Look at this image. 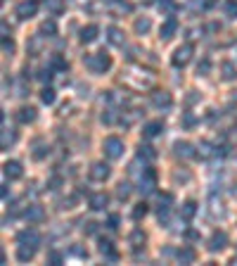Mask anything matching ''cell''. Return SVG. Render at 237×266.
<instances>
[{"label": "cell", "mask_w": 237, "mask_h": 266, "mask_svg": "<svg viewBox=\"0 0 237 266\" xmlns=\"http://www.w3.org/2000/svg\"><path fill=\"white\" fill-rule=\"evenodd\" d=\"M53 69H55L53 65H50V66H43V69L38 71V79L40 81H50V79H53Z\"/></svg>", "instance_id": "cell-38"}, {"label": "cell", "mask_w": 237, "mask_h": 266, "mask_svg": "<svg viewBox=\"0 0 237 266\" xmlns=\"http://www.w3.org/2000/svg\"><path fill=\"white\" fill-rule=\"evenodd\" d=\"M40 247V233L36 228H27L17 235V259L19 262H29L33 259Z\"/></svg>", "instance_id": "cell-2"}, {"label": "cell", "mask_w": 237, "mask_h": 266, "mask_svg": "<svg viewBox=\"0 0 237 266\" xmlns=\"http://www.w3.org/2000/svg\"><path fill=\"white\" fill-rule=\"evenodd\" d=\"M97 250H100V254L105 257L107 262H118V250L114 247V242H112V240L102 238V240H100V245H97Z\"/></svg>", "instance_id": "cell-12"}, {"label": "cell", "mask_w": 237, "mask_h": 266, "mask_svg": "<svg viewBox=\"0 0 237 266\" xmlns=\"http://www.w3.org/2000/svg\"><path fill=\"white\" fill-rule=\"evenodd\" d=\"M152 27V22L147 19V17H140V19H135V33H140V36H145L147 31Z\"/></svg>", "instance_id": "cell-31"}, {"label": "cell", "mask_w": 237, "mask_h": 266, "mask_svg": "<svg viewBox=\"0 0 237 266\" xmlns=\"http://www.w3.org/2000/svg\"><path fill=\"white\" fill-rule=\"evenodd\" d=\"M107 204H109V195H107V193H95V195H90V200H88V207H90L92 212H102Z\"/></svg>", "instance_id": "cell-17"}, {"label": "cell", "mask_w": 237, "mask_h": 266, "mask_svg": "<svg viewBox=\"0 0 237 266\" xmlns=\"http://www.w3.org/2000/svg\"><path fill=\"white\" fill-rule=\"evenodd\" d=\"M36 12H38V0H22L14 7V14L19 19H31V17H36Z\"/></svg>", "instance_id": "cell-10"}, {"label": "cell", "mask_w": 237, "mask_h": 266, "mask_svg": "<svg viewBox=\"0 0 237 266\" xmlns=\"http://www.w3.org/2000/svg\"><path fill=\"white\" fill-rule=\"evenodd\" d=\"M138 160L154 162V160H157V150H154L152 145H140V147H138Z\"/></svg>", "instance_id": "cell-25"}, {"label": "cell", "mask_w": 237, "mask_h": 266, "mask_svg": "<svg viewBox=\"0 0 237 266\" xmlns=\"http://www.w3.org/2000/svg\"><path fill=\"white\" fill-rule=\"evenodd\" d=\"M164 133V121L157 119V121H147L145 126H143V135L145 138H157Z\"/></svg>", "instance_id": "cell-19"}, {"label": "cell", "mask_w": 237, "mask_h": 266, "mask_svg": "<svg viewBox=\"0 0 237 266\" xmlns=\"http://www.w3.org/2000/svg\"><path fill=\"white\" fill-rule=\"evenodd\" d=\"M228 245V233L225 231H213V235L209 238V250L211 252H221Z\"/></svg>", "instance_id": "cell-15"}, {"label": "cell", "mask_w": 237, "mask_h": 266, "mask_svg": "<svg viewBox=\"0 0 237 266\" xmlns=\"http://www.w3.org/2000/svg\"><path fill=\"white\" fill-rule=\"evenodd\" d=\"M40 33H45L48 38H55V36H57V24H55L53 19L43 22V24H40Z\"/></svg>", "instance_id": "cell-30"}, {"label": "cell", "mask_w": 237, "mask_h": 266, "mask_svg": "<svg viewBox=\"0 0 237 266\" xmlns=\"http://www.w3.org/2000/svg\"><path fill=\"white\" fill-rule=\"evenodd\" d=\"M38 50H40V38H33L31 45H29V55H38Z\"/></svg>", "instance_id": "cell-42"}, {"label": "cell", "mask_w": 237, "mask_h": 266, "mask_svg": "<svg viewBox=\"0 0 237 266\" xmlns=\"http://www.w3.org/2000/svg\"><path fill=\"white\" fill-rule=\"evenodd\" d=\"M14 143H17V131H12V129H2V138H0L2 150H10V145H14Z\"/></svg>", "instance_id": "cell-26"}, {"label": "cell", "mask_w": 237, "mask_h": 266, "mask_svg": "<svg viewBox=\"0 0 237 266\" xmlns=\"http://www.w3.org/2000/svg\"><path fill=\"white\" fill-rule=\"evenodd\" d=\"M48 152H50V150H48V145L38 143V145H36V150H33V157H36V160H43V157H45Z\"/></svg>", "instance_id": "cell-39"}, {"label": "cell", "mask_w": 237, "mask_h": 266, "mask_svg": "<svg viewBox=\"0 0 237 266\" xmlns=\"http://www.w3.org/2000/svg\"><path fill=\"white\" fill-rule=\"evenodd\" d=\"M109 173H112L109 164H105V162H92L90 169H88V178L95 181V183H105L107 178H109Z\"/></svg>", "instance_id": "cell-7"}, {"label": "cell", "mask_w": 237, "mask_h": 266, "mask_svg": "<svg viewBox=\"0 0 237 266\" xmlns=\"http://www.w3.org/2000/svg\"><path fill=\"white\" fill-rule=\"evenodd\" d=\"M157 181H159L157 171H154L152 166H147V169H143L140 178H138V190H140L143 195H149V193H154V188H157Z\"/></svg>", "instance_id": "cell-6"}, {"label": "cell", "mask_w": 237, "mask_h": 266, "mask_svg": "<svg viewBox=\"0 0 237 266\" xmlns=\"http://www.w3.org/2000/svg\"><path fill=\"white\" fill-rule=\"evenodd\" d=\"M221 74H223L225 81H233L237 76V66L233 65V62H223V65H221Z\"/></svg>", "instance_id": "cell-29"}, {"label": "cell", "mask_w": 237, "mask_h": 266, "mask_svg": "<svg viewBox=\"0 0 237 266\" xmlns=\"http://www.w3.org/2000/svg\"><path fill=\"white\" fill-rule=\"evenodd\" d=\"M83 231H86V233H95V224H90V221H88V224L83 226Z\"/></svg>", "instance_id": "cell-44"}, {"label": "cell", "mask_w": 237, "mask_h": 266, "mask_svg": "<svg viewBox=\"0 0 237 266\" xmlns=\"http://www.w3.org/2000/svg\"><path fill=\"white\" fill-rule=\"evenodd\" d=\"M145 214H147V204H145V202H138V204L133 207V219H135V221H140Z\"/></svg>", "instance_id": "cell-35"}, {"label": "cell", "mask_w": 237, "mask_h": 266, "mask_svg": "<svg viewBox=\"0 0 237 266\" xmlns=\"http://www.w3.org/2000/svg\"><path fill=\"white\" fill-rule=\"evenodd\" d=\"M183 124H185V126H192V124H195V117H192V114L187 112V114L183 117Z\"/></svg>", "instance_id": "cell-43"}, {"label": "cell", "mask_w": 237, "mask_h": 266, "mask_svg": "<svg viewBox=\"0 0 237 266\" xmlns=\"http://www.w3.org/2000/svg\"><path fill=\"white\" fill-rule=\"evenodd\" d=\"M173 207V195L171 193H161L157 202V214H159V221L161 224H169V212Z\"/></svg>", "instance_id": "cell-8"}, {"label": "cell", "mask_w": 237, "mask_h": 266, "mask_svg": "<svg viewBox=\"0 0 237 266\" xmlns=\"http://www.w3.org/2000/svg\"><path fill=\"white\" fill-rule=\"evenodd\" d=\"M117 195H118V200H123V202H126V200L131 198V186H128V183H118Z\"/></svg>", "instance_id": "cell-37"}, {"label": "cell", "mask_w": 237, "mask_h": 266, "mask_svg": "<svg viewBox=\"0 0 237 266\" xmlns=\"http://www.w3.org/2000/svg\"><path fill=\"white\" fill-rule=\"evenodd\" d=\"M36 107H19L17 109V121L19 124H33L36 121Z\"/></svg>", "instance_id": "cell-20"}, {"label": "cell", "mask_w": 237, "mask_h": 266, "mask_svg": "<svg viewBox=\"0 0 237 266\" xmlns=\"http://www.w3.org/2000/svg\"><path fill=\"white\" fill-rule=\"evenodd\" d=\"M2 173H5V178H7L10 183H14V181H19V178L24 176V169H22V162H17V160L5 162V166H2Z\"/></svg>", "instance_id": "cell-11"}, {"label": "cell", "mask_w": 237, "mask_h": 266, "mask_svg": "<svg viewBox=\"0 0 237 266\" xmlns=\"http://www.w3.org/2000/svg\"><path fill=\"white\" fill-rule=\"evenodd\" d=\"M192 55H195V45L192 43H183V45H178L171 55V65L176 69H183V66L190 65V60H192Z\"/></svg>", "instance_id": "cell-4"}, {"label": "cell", "mask_w": 237, "mask_h": 266, "mask_svg": "<svg viewBox=\"0 0 237 266\" xmlns=\"http://www.w3.org/2000/svg\"><path fill=\"white\" fill-rule=\"evenodd\" d=\"M173 150H176V157H183V160H190V157H197L195 147L190 145L187 140H178V143L173 145Z\"/></svg>", "instance_id": "cell-18"}, {"label": "cell", "mask_w": 237, "mask_h": 266, "mask_svg": "<svg viewBox=\"0 0 237 266\" xmlns=\"http://www.w3.org/2000/svg\"><path fill=\"white\" fill-rule=\"evenodd\" d=\"M235 133H237V121H235Z\"/></svg>", "instance_id": "cell-45"}, {"label": "cell", "mask_w": 237, "mask_h": 266, "mask_svg": "<svg viewBox=\"0 0 237 266\" xmlns=\"http://www.w3.org/2000/svg\"><path fill=\"white\" fill-rule=\"evenodd\" d=\"M50 65L55 66V69H59V71H66V69H69V62H66L64 57H62V55L57 53V55H53V60H50Z\"/></svg>", "instance_id": "cell-34"}, {"label": "cell", "mask_w": 237, "mask_h": 266, "mask_svg": "<svg viewBox=\"0 0 237 266\" xmlns=\"http://www.w3.org/2000/svg\"><path fill=\"white\" fill-rule=\"evenodd\" d=\"M107 40H109L112 45H117V48H123L126 36H123V31H121L118 27H109L107 29Z\"/></svg>", "instance_id": "cell-21"}, {"label": "cell", "mask_w": 237, "mask_h": 266, "mask_svg": "<svg viewBox=\"0 0 237 266\" xmlns=\"http://www.w3.org/2000/svg\"><path fill=\"white\" fill-rule=\"evenodd\" d=\"M128 242H131V250L135 254L140 252V250H145V242H147V235L140 231V228H135L131 233V238H128Z\"/></svg>", "instance_id": "cell-16"}, {"label": "cell", "mask_w": 237, "mask_h": 266, "mask_svg": "<svg viewBox=\"0 0 237 266\" xmlns=\"http://www.w3.org/2000/svg\"><path fill=\"white\" fill-rule=\"evenodd\" d=\"M149 102H152V107H157V109H161V112H166V109H171L173 107V95L169 93V91H154L152 98H149Z\"/></svg>", "instance_id": "cell-9"}, {"label": "cell", "mask_w": 237, "mask_h": 266, "mask_svg": "<svg viewBox=\"0 0 237 266\" xmlns=\"http://www.w3.org/2000/svg\"><path fill=\"white\" fill-rule=\"evenodd\" d=\"M223 12L228 19H237V0H225Z\"/></svg>", "instance_id": "cell-32"}, {"label": "cell", "mask_w": 237, "mask_h": 266, "mask_svg": "<svg viewBox=\"0 0 237 266\" xmlns=\"http://www.w3.org/2000/svg\"><path fill=\"white\" fill-rule=\"evenodd\" d=\"M107 228H109V231H118V214H109V219H107Z\"/></svg>", "instance_id": "cell-40"}, {"label": "cell", "mask_w": 237, "mask_h": 266, "mask_svg": "<svg viewBox=\"0 0 237 266\" xmlns=\"http://www.w3.org/2000/svg\"><path fill=\"white\" fill-rule=\"evenodd\" d=\"M209 71H211V60L204 57V60L197 65V74H199V76H209Z\"/></svg>", "instance_id": "cell-36"}, {"label": "cell", "mask_w": 237, "mask_h": 266, "mask_svg": "<svg viewBox=\"0 0 237 266\" xmlns=\"http://www.w3.org/2000/svg\"><path fill=\"white\" fill-rule=\"evenodd\" d=\"M176 259H178L180 264H192V262H195V250H192V247H180V250L176 252Z\"/></svg>", "instance_id": "cell-27"}, {"label": "cell", "mask_w": 237, "mask_h": 266, "mask_svg": "<svg viewBox=\"0 0 237 266\" xmlns=\"http://www.w3.org/2000/svg\"><path fill=\"white\" fill-rule=\"evenodd\" d=\"M176 31H178V19H176V17H169V19L161 22V27H159V38L169 40L176 36Z\"/></svg>", "instance_id": "cell-13"}, {"label": "cell", "mask_w": 237, "mask_h": 266, "mask_svg": "<svg viewBox=\"0 0 237 266\" xmlns=\"http://www.w3.org/2000/svg\"><path fill=\"white\" fill-rule=\"evenodd\" d=\"M83 65L88 66L92 74H105V71L112 69V55L107 53V50H100V53H92V55L86 53Z\"/></svg>", "instance_id": "cell-3"}, {"label": "cell", "mask_w": 237, "mask_h": 266, "mask_svg": "<svg viewBox=\"0 0 237 266\" xmlns=\"http://www.w3.org/2000/svg\"><path fill=\"white\" fill-rule=\"evenodd\" d=\"M195 214H197V202L195 200H187L183 207H180V219H183L185 224H190L195 219Z\"/></svg>", "instance_id": "cell-22"}, {"label": "cell", "mask_w": 237, "mask_h": 266, "mask_svg": "<svg viewBox=\"0 0 237 266\" xmlns=\"http://www.w3.org/2000/svg\"><path fill=\"white\" fill-rule=\"evenodd\" d=\"M2 53L5 55H14V40L7 31V22L2 19Z\"/></svg>", "instance_id": "cell-23"}, {"label": "cell", "mask_w": 237, "mask_h": 266, "mask_svg": "<svg viewBox=\"0 0 237 266\" xmlns=\"http://www.w3.org/2000/svg\"><path fill=\"white\" fill-rule=\"evenodd\" d=\"M45 7H48V12L50 14L57 17V14H62L66 10V2L64 0H45Z\"/></svg>", "instance_id": "cell-28"}, {"label": "cell", "mask_w": 237, "mask_h": 266, "mask_svg": "<svg viewBox=\"0 0 237 266\" xmlns=\"http://www.w3.org/2000/svg\"><path fill=\"white\" fill-rule=\"evenodd\" d=\"M48 262L50 264H62V254L57 252V250H53V252L48 254Z\"/></svg>", "instance_id": "cell-41"}, {"label": "cell", "mask_w": 237, "mask_h": 266, "mask_svg": "<svg viewBox=\"0 0 237 266\" xmlns=\"http://www.w3.org/2000/svg\"><path fill=\"white\" fill-rule=\"evenodd\" d=\"M40 102H43V105H53L55 102V91L50 86H45V88L40 91Z\"/></svg>", "instance_id": "cell-33"}, {"label": "cell", "mask_w": 237, "mask_h": 266, "mask_svg": "<svg viewBox=\"0 0 237 266\" xmlns=\"http://www.w3.org/2000/svg\"><path fill=\"white\" fill-rule=\"evenodd\" d=\"M123 150H126V145H123V140L118 135H107L102 140V152H105L107 160H118L123 155Z\"/></svg>", "instance_id": "cell-5"}, {"label": "cell", "mask_w": 237, "mask_h": 266, "mask_svg": "<svg viewBox=\"0 0 237 266\" xmlns=\"http://www.w3.org/2000/svg\"><path fill=\"white\" fill-rule=\"evenodd\" d=\"M118 81H121L126 88H131V91H149V88H154L157 76H154L149 69H145V66L133 65V66H128V69L121 71Z\"/></svg>", "instance_id": "cell-1"}, {"label": "cell", "mask_w": 237, "mask_h": 266, "mask_svg": "<svg viewBox=\"0 0 237 266\" xmlns=\"http://www.w3.org/2000/svg\"><path fill=\"white\" fill-rule=\"evenodd\" d=\"M97 33H100V27L97 24H88V27L81 29V43H92V40L97 38Z\"/></svg>", "instance_id": "cell-24"}, {"label": "cell", "mask_w": 237, "mask_h": 266, "mask_svg": "<svg viewBox=\"0 0 237 266\" xmlns=\"http://www.w3.org/2000/svg\"><path fill=\"white\" fill-rule=\"evenodd\" d=\"M24 219L29 224H43L45 221V209L40 204H29L27 212H24Z\"/></svg>", "instance_id": "cell-14"}]
</instances>
